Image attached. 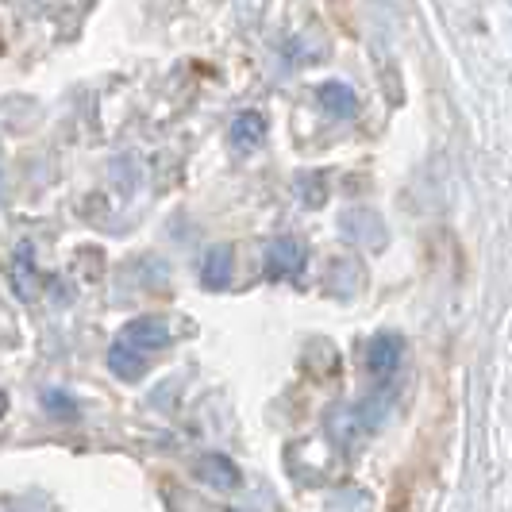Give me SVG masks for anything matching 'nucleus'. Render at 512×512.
I'll return each mask as SVG.
<instances>
[{"mask_svg":"<svg viewBox=\"0 0 512 512\" xmlns=\"http://www.w3.org/2000/svg\"><path fill=\"white\" fill-rule=\"evenodd\" d=\"M201 274H205V285L208 289H224L231 278V251L228 247H212L201 262Z\"/></svg>","mask_w":512,"mask_h":512,"instance_id":"0eeeda50","label":"nucleus"},{"mask_svg":"<svg viewBox=\"0 0 512 512\" xmlns=\"http://www.w3.org/2000/svg\"><path fill=\"white\" fill-rule=\"evenodd\" d=\"M4 409H8V401H4V393H0V416H4Z\"/></svg>","mask_w":512,"mask_h":512,"instance_id":"9d476101","label":"nucleus"},{"mask_svg":"<svg viewBox=\"0 0 512 512\" xmlns=\"http://www.w3.org/2000/svg\"><path fill=\"white\" fill-rule=\"evenodd\" d=\"M108 362H112V370H116L124 382H139V378H143V370H147L143 355H135L128 343H120V339H116V347H112Z\"/></svg>","mask_w":512,"mask_h":512,"instance_id":"6e6552de","label":"nucleus"},{"mask_svg":"<svg viewBox=\"0 0 512 512\" xmlns=\"http://www.w3.org/2000/svg\"><path fill=\"white\" fill-rule=\"evenodd\" d=\"M231 139H235V147H243V151L258 147V143L266 139V124H262V116H258V112H243V116H235V124H231Z\"/></svg>","mask_w":512,"mask_h":512,"instance_id":"423d86ee","label":"nucleus"},{"mask_svg":"<svg viewBox=\"0 0 512 512\" xmlns=\"http://www.w3.org/2000/svg\"><path fill=\"white\" fill-rule=\"evenodd\" d=\"M305 270V247L293 239H278L266 247V278H297Z\"/></svg>","mask_w":512,"mask_h":512,"instance_id":"f03ea898","label":"nucleus"},{"mask_svg":"<svg viewBox=\"0 0 512 512\" xmlns=\"http://www.w3.org/2000/svg\"><path fill=\"white\" fill-rule=\"evenodd\" d=\"M320 104H324L332 116H339V120H347V116L359 112V97H355L347 85H339V81H332V85L320 89Z\"/></svg>","mask_w":512,"mask_h":512,"instance_id":"20e7f679","label":"nucleus"},{"mask_svg":"<svg viewBox=\"0 0 512 512\" xmlns=\"http://www.w3.org/2000/svg\"><path fill=\"white\" fill-rule=\"evenodd\" d=\"M366 362H370V370H374V374H389V370H397V362H401V339H393V335L374 339V343H370V351H366Z\"/></svg>","mask_w":512,"mask_h":512,"instance_id":"7ed1b4c3","label":"nucleus"},{"mask_svg":"<svg viewBox=\"0 0 512 512\" xmlns=\"http://www.w3.org/2000/svg\"><path fill=\"white\" fill-rule=\"evenodd\" d=\"M197 474L205 478L208 486H216V489H235V482H239L235 462H228L224 455H208V459L197 466Z\"/></svg>","mask_w":512,"mask_h":512,"instance_id":"39448f33","label":"nucleus"},{"mask_svg":"<svg viewBox=\"0 0 512 512\" xmlns=\"http://www.w3.org/2000/svg\"><path fill=\"white\" fill-rule=\"evenodd\" d=\"M174 335H170V324L166 320H158V316H143V320H131L124 335H120V343H128L135 355H143V351H158V347H166Z\"/></svg>","mask_w":512,"mask_h":512,"instance_id":"f257e3e1","label":"nucleus"},{"mask_svg":"<svg viewBox=\"0 0 512 512\" xmlns=\"http://www.w3.org/2000/svg\"><path fill=\"white\" fill-rule=\"evenodd\" d=\"M47 409H54V412H62V416H74V405H70V397L66 393H47Z\"/></svg>","mask_w":512,"mask_h":512,"instance_id":"1a4fd4ad","label":"nucleus"}]
</instances>
